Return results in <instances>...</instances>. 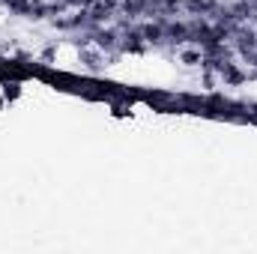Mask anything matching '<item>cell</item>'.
I'll return each instance as SVG.
<instances>
[{
    "instance_id": "6da1fadb",
    "label": "cell",
    "mask_w": 257,
    "mask_h": 254,
    "mask_svg": "<svg viewBox=\"0 0 257 254\" xmlns=\"http://www.w3.org/2000/svg\"><path fill=\"white\" fill-rule=\"evenodd\" d=\"M165 21H168V18H153V21L141 24V33H144V39H147L150 45H162V42H168V33H165Z\"/></svg>"
},
{
    "instance_id": "7a4b0ae2",
    "label": "cell",
    "mask_w": 257,
    "mask_h": 254,
    "mask_svg": "<svg viewBox=\"0 0 257 254\" xmlns=\"http://www.w3.org/2000/svg\"><path fill=\"white\" fill-rule=\"evenodd\" d=\"M93 42L99 51H111V48H120V30L114 27H93Z\"/></svg>"
},
{
    "instance_id": "3957f363",
    "label": "cell",
    "mask_w": 257,
    "mask_h": 254,
    "mask_svg": "<svg viewBox=\"0 0 257 254\" xmlns=\"http://www.w3.org/2000/svg\"><path fill=\"white\" fill-rule=\"evenodd\" d=\"M81 63H87V69H90V72H102V69H105V54H102V51H93V48H87V45H84V48H81Z\"/></svg>"
},
{
    "instance_id": "277c9868",
    "label": "cell",
    "mask_w": 257,
    "mask_h": 254,
    "mask_svg": "<svg viewBox=\"0 0 257 254\" xmlns=\"http://www.w3.org/2000/svg\"><path fill=\"white\" fill-rule=\"evenodd\" d=\"M180 60L186 66H200L203 63V51H200V48H186V51L180 54Z\"/></svg>"
},
{
    "instance_id": "5b68a950",
    "label": "cell",
    "mask_w": 257,
    "mask_h": 254,
    "mask_svg": "<svg viewBox=\"0 0 257 254\" xmlns=\"http://www.w3.org/2000/svg\"><path fill=\"white\" fill-rule=\"evenodd\" d=\"M21 90H18V84H6V99H15Z\"/></svg>"
}]
</instances>
